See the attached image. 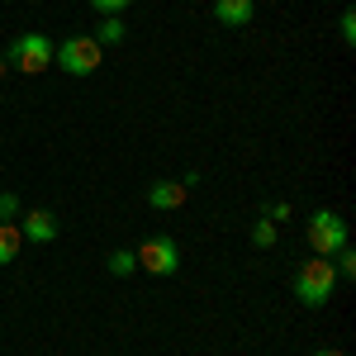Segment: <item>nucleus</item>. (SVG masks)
Wrapping results in <instances>:
<instances>
[{
  "label": "nucleus",
  "instance_id": "obj_7",
  "mask_svg": "<svg viewBox=\"0 0 356 356\" xmlns=\"http://www.w3.org/2000/svg\"><path fill=\"white\" fill-rule=\"evenodd\" d=\"M186 186H181V181H157V186H152V191H147V204H152V209H162V214H171V209H181V204H186Z\"/></svg>",
  "mask_w": 356,
  "mask_h": 356
},
{
  "label": "nucleus",
  "instance_id": "obj_9",
  "mask_svg": "<svg viewBox=\"0 0 356 356\" xmlns=\"http://www.w3.org/2000/svg\"><path fill=\"white\" fill-rule=\"evenodd\" d=\"M19 247H24L19 223H15V219H0V266H10V261L19 257Z\"/></svg>",
  "mask_w": 356,
  "mask_h": 356
},
{
  "label": "nucleus",
  "instance_id": "obj_14",
  "mask_svg": "<svg viewBox=\"0 0 356 356\" xmlns=\"http://www.w3.org/2000/svg\"><path fill=\"white\" fill-rule=\"evenodd\" d=\"M129 5H134V0H90V10H95V15H124Z\"/></svg>",
  "mask_w": 356,
  "mask_h": 356
},
{
  "label": "nucleus",
  "instance_id": "obj_15",
  "mask_svg": "<svg viewBox=\"0 0 356 356\" xmlns=\"http://www.w3.org/2000/svg\"><path fill=\"white\" fill-rule=\"evenodd\" d=\"M337 33H342V43H356V15H352V10L337 19Z\"/></svg>",
  "mask_w": 356,
  "mask_h": 356
},
{
  "label": "nucleus",
  "instance_id": "obj_8",
  "mask_svg": "<svg viewBox=\"0 0 356 356\" xmlns=\"http://www.w3.org/2000/svg\"><path fill=\"white\" fill-rule=\"evenodd\" d=\"M252 0H214V19L219 24H228V29H247L252 24Z\"/></svg>",
  "mask_w": 356,
  "mask_h": 356
},
{
  "label": "nucleus",
  "instance_id": "obj_4",
  "mask_svg": "<svg viewBox=\"0 0 356 356\" xmlns=\"http://www.w3.org/2000/svg\"><path fill=\"white\" fill-rule=\"evenodd\" d=\"M309 247H314V257L342 252V247H347V219L332 214V209H318V214L309 219Z\"/></svg>",
  "mask_w": 356,
  "mask_h": 356
},
{
  "label": "nucleus",
  "instance_id": "obj_11",
  "mask_svg": "<svg viewBox=\"0 0 356 356\" xmlns=\"http://www.w3.org/2000/svg\"><path fill=\"white\" fill-rule=\"evenodd\" d=\"M110 271H114V275H134V271H138V252H134V247H119V252H110Z\"/></svg>",
  "mask_w": 356,
  "mask_h": 356
},
{
  "label": "nucleus",
  "instance_id": "obj_10",
  "mask_svg": "<svg viewBox=\"0 0 356 356\" xmlns=\"http://www.w3.org/2000/svg\"><path fill=\"white\" fill-rule=\"evenodd\" d=\"M124 33H129V24L119 19V15H100V33H90L100 48H114V43H124Z\"/></svg>",
  "mask_w": 356,
  "mask_h": 356
},
{
  "label": "nucleus",
  "instance_id": "obj_16",
  "mask_svg": "<svg viewBox=\"0 0 356 356\" xmlns=\"http://www.w3.org/2000/svg\"><path fill=\"white\" fill-rule=\"evenodd\" d=\"M15 214H19V200L10 191H0V219H15Z\"/></svg>",
  "mask_w": 356,
  "mask_h": 356
},
{
  "label": "nucleus",
  "instance_id": "obj_17",
  "mask_svg": "<svg viewBox=\"0 0 356 356\" xmlns=\"http://www.w3.org/2000/svg\"><path fill=\"white\" fill-rule=\"evenodd\" d=\"M314 356H342V352H337V347H318Z\"/></svg>",
  "mask_w": 356,
  "mask_h": 356
},
{
  "label": "nucleus",
  "instance_id": "obj_12",
  "mask_svg": "<svg viewBox=\"0 0 356 356\" xmlns=\"http://www.w3.org/2000/svg\"><path fill=\"white\" fill-rule=\"evenodd\" d=\"M337 261H332V271H337V280H352L356 275V252L352 247H342V252H332Z\"/></svg>",
  "mask_w": 356,
  "mask_h": 356
},
{
  "label": "nucleus",
  "instance_id": "obj_13",
  "mask_svg": "<svg viewBox=\"0 0 356 356\" xmlns=\"http://www.w3.org/2000/svg\"><path fill=\"white\" fill-rule=\"evenodd\" d=\"M252 243L261 247V252H266V247H275V223L271 219H257V223H252Z\"/></svg>",
  "mask_w": 356,
  "mask_h": 356
},
{
  "label": "nucleus",
  "instance_id": "obj_18",
  "mask_svg": "<svg viewBox=\"0 0 356 356\" xmlns=\"http://www.w3.org/2000/svg\"><path fill=\"white\" fill-rule=\"evenodd\" d=\"M5 72H10V62H5V57H0V81H5Z\"/></svg>",
  "mask_w": 356,
  "mask_h": 356
},
{
  "label": "nucleus",
  "instance_id": "obj_6",
  "mask_svg": "<svg viewBox=\"0 0 356 356\" xmlns=\"http://www.w3.org/2000/svg\"><path fill=\"white\" fill-rule=\"evenodd\" d=\"M19 233H24V243H53L57 238V219L48 209H29L24 223H19Z\"/></svg>",
  "mask_w": 356,
  "mask_h": 356
},
{
  "label": "nucleus",
  "instance_id": "obj_2",
  "mask_svg": "<svg viewBox=\"0 0 356 356\" xmlns=\"http://www.w3.org/2000/svg\"><path fill=\"white\" fill-rule=\"evenodd\" d=\"M53 62H62L67 76H90V72H100L105 48H100L90 33H67L62 43H53Z\"/></svg>",
  "mask_w": 356,
  "mask_h": 356
},
{
  "label": "nucleus",
  "instance_id": "obj_5",
  "mask_svg": "<svg viewBox=\"0 0 356 356\" xmlns=\"http://www.w3.org/2000/svg\"><path fill=\"white\" fill-rule=\"evenodd\" d=\"M138 266H143L147 275H176V266H181V247H176V238H171V233L147 238V243L138 247Z\"/></svg>",
  "mask_w": 356,
  "mask_h": 356
},
{
  "label": "nucleus",
  "instance_id": "obj_1",
  "mask_svg": "<svg viewBox=\"0 0 356 356\" xmlns=\"http://www.w3.org/2000/svg\"><path fill=\"white\" fill-rule=\"evenodd\" d=\"M332 295H337L332 257H309L300 271H295V300H300L304 309H328Z\"/></svg>",
  "mask_w": 356,
  "mask_h": 356
},
{
  "label": "nucleus",
  "instance_id": "obj_3",
  "mask_svg": "<svg viewBox=\"0 0 356 356\" xmlns=\"http://www.w3.org/2000/svg\"><path fill=\"white\" fill-rule=\"evenodd\" d=\"M10 72H24V76H38V72H48L53 67V38L48 33H19L15 43H10Z\"/></svg>",
  "mask_w": 356,
  "mask_h": 356
}]
</instances>
